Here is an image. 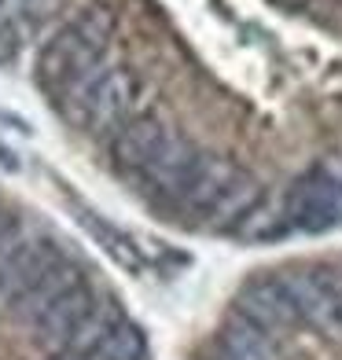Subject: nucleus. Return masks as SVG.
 Here are the masks:
<instances>
[{"instance_id":"1","label":"nucleus","mask_w":342,"mask_h":360,"mask_svg":"<svg viewBox=\"0 0 342 360\" xmlns=\"http://www.w3.org/2000/svg\"><path fill=\"white\" fill-rule=\"evenodd\" d=\"M173 206L206 224L239 228L243 232L258 210L265 206V188L236 162L203 151L195 169L188 173L181 195L173 199Z\"/></svg>"},{"instance_id":"2","label":"nucleus","mask_w":342,"mask_h":360,"mask_svg":"<svg viewBox=\"0 0 342 360\" xmlns=\"http://www.w3.org/2000/svg\"><path fill=\"white\" fill-rule=\"evenodd\" d=\"M114 34V8L110 4H92L81 15L59 30V34L41 48L37 56V81L48 92H70L77 81H85L89 74H96L92 67L100 63V56L107 52V41Z\"/></svg>"},{"instance_id":"3","label":"nucleus","mask_w":342,"mask_h":360,"mask_svg":"<svg viewBox=\"0 0 342 360\" xmlns=\"http://www.w3.org/2000/svg\"><path fill=\"white\" fill-rule=\"evenodd\" d=\"M140 92L144 85L137 70L110 67V70H96L92 77L77 81L70 92H63L59 107L67 114V122L81 129L85 136H103V133H118L125 122H133Z\"/></svg>"},{"instance_id":"4","label":"nucleus","mask_w":342,"mask_h":360,"mask_svg":"<svg viewBox=\"0 0 342 360\" xmlns=\"http://www.w3.org/2000/svg\"><path fill=\"white\" fill-rule=\"evenodd\" d=\"M284 232H328L342 224V162H317L287 188L280 206Z\"/></svg>"},{"instance_id":"5","label":"nucleus","mask_w":342,"mask_h":360,"mask_svg":"<svg viewBox=\"0 0 342 360\" xmlns=\"http://www.w3.org/2000/svg\"><path fill=\"white\" fill-rule=\"evenodd\" d=\"M67 261L63 243L52 236H19L0 250V298L8 305Z\"/></svg>"},{"instance_id":"6","label":"nucleus","mask_w":342,"mask_h":360,"mask_svg":"<svg viewBox=\"0 0 342 360\" xmlns=\"http://www.w3.org/2000/svg\"><path fill=\"white\" fill-rule=\"evenodd\" d=\"M100 309H103L100 305V294H96V287L89 283V276H81L70 290H63L59 298L34 320V335H37L41 346L59 353V349H67L70 342L96 320Z\"/></svg>"},{"instance_id":"7","label":"nucleus","mask_w":342,"mask_h":360,"mask_svg":"<svg viewBox=\"0 0 342 360\" xmlns=\"http://www.w3.org/2000/svg\"><path fill=\"white\" fill-rule=\"evenodd\" d=\"M173 125L162 114H137L133 122H125L110 140V162L114 169L125 176H140L151 162L166 151V143L173 140Z\"/></svg>"},{"instance_id":"8","label":"nucleus","mask_w":342,"mask_h":360,"mask_svg":"<svg viewBox=\"0 0 342 360\" xmlns=\"http://www.w3.org/2000/svg\"><path fill=\"white\" fill-rule=\"evenodd\" d=\"M236 316H243L247 323L262 327V331H269V335L302 323L298 305H295V298H291L284 276H258V280H251L247 287H239Z\"/></svg>"},{"instance_id":"9","label":"nucleus","mask_w":342,"mask_h":360,"mask_svg":"<svg viewBox=\"0 0 342 360\" xmlns=\"http://www.w3.org/2000/svg\"><path fill=\"white\" fill-rule=\"evenodd\" d=\"M63 8V0H11V8L0 15V63H11L23 52V44Z\"/></svg>"},{"instance_id":"10","label":"nucleus","mask_w":342,"mask_h":360,"mask_svg":"<svg viewBox=\"0 0 342 360\" xmlns=\"http://www.w3.org/2000/svg\"><path fill=\"white\" fill-rule=\"evenodd\" d=\"M81 276H85V272H81V269L74 265V261L67 257L63 265H56L52 272H48L44 280H37L34 287H30V290L23 294V298H15V302H11V313L19 316V320H30V323H34V320L44 313V309L59 298L63 290H70V287L81 280Z\"/></svg>"},{"instance_id":"11","label":"nucleus","mask_w":342,"mask_h":360,"mask_svg":"<svg viewBox=\"0 0 342 360\" xmlns=\"http://www.w3.org/2000/svg\"><path fill=\"white\" fill-rule=\"evenodd\" d=\"M217 349L232 360H276V342L269 331L247 323L243 316H232V323L217 335Z\"/></svg>"},{"instance_id":"12","label":"nucleus","mask_w":342,"mask_h":360,"mask_svg":"<svg viewBox=\"0 0 342 360\" xmlns=\"http://www.w3.org/2000/svg\"><path fill=\"white\" fill-rule=\"evenodd\" d=\"M81 224L89 228V232L96 236L107 247V254L110 257H118L122 265H129V269H137L140 265V257H137V247H133V239H129L125 232H118V228H110L103 217H96V214H89V210H81Z\"/></svg>"},{"instance_id":"13","label":"nucleus","mask_w":342,"mask_h":360,"mask_svg":"<svg viewBox=\"0 0 342 360\" xmlns=\"http://www.w3.org/2000/svg\"><path fill=\"white\" fill-rule=\"evenodd\" d=\"M19 221H15V214H8V210H0V250L8 247L11 239H19Z\"/></svg>"},{"instance_id":"14","label":"nucleus","mask_w":342,"mask_h":360,"mask_svg":"<svg viewBox=\"0 0 342 360\" xmlns=\"http://www.w3.org/2000/svg\"><path fill=\"white\" fill-rule=\"evenodd\" d=\"M0 4H8V0H0Z\"/></svg>"}]
</instances>
